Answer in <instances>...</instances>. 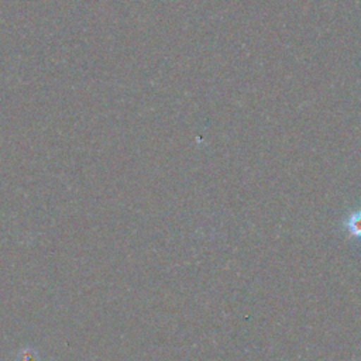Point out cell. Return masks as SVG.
Here are the masks:
<instances>
[{"label":"cell","mask_w":361,"mask_h":361,"mask_svg":"<svg viewBox=\"0 0 361 361\" xmlns=\"http://www.w3.org/2000/svg\"><path fill=\"white\" fill-rule=\"evenodd\" d=\"M344 226L351 237L361 238V209L351 212L345 219Z\"/></svg>","instance_id":"6da1fadb"}]
</instances>
